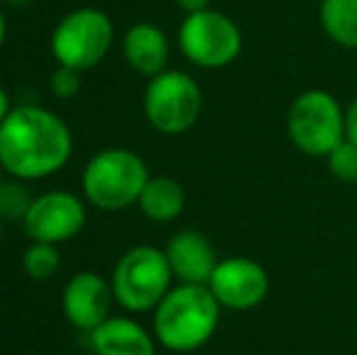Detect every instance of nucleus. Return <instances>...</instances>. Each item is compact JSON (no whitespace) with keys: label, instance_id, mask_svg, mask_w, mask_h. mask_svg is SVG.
<instances>
[{"label":"nucleus","instance_id":"1","mask_svg":"<svg viewBox=\"0 0 357 355\" xmlns=\"http://www.w3.org/2000/svg\"><path fill=\"white\" fill-rule=\"evenodd\" d=\"M73 153V134L59 114L37 105H17L0 124V163L17 180L54 176Z\"/></svg>","mask_w":357,"mask_h":355},{"label":"nucleus","instance_id":"2","mask_svg":"<svg viewBox=\"0 0 357 355\" xmlns=\"http://www.w3.org/2000/svg\"><path fill=\"white\" fill-rule=\"evenodd\" d=\"M221 304L207 285H178L153 309V336L173 353L202 348L216 333Z\"/></svg>","mask_w":357,"mask_h":355},{"label":"nucleus","instance_id":"3","mask_svg":"<svg viewBox=\"0 0 357 355\" xmlns=\"http://www.w3.org/2000/svg\"><path fill=\"white\" fill-rule=\"evenodd\" d=\"M151 173L144 158L129 149H105L83 171V195L105 212L127 209L139 202Z\"/></svg>","mask_w":357,"mask_h":355},{"label":"nucleus","instance_id":"4","mask_svg":"<svg viewBox=\"0 0 357 355\" xmlns=\"http://www.w3.org/2000/svg\"><path fill=\"white\" fill-rule=\"evenodd\" d=\"M173 270L165 251L155 246H134L117 261L112 273L114 299L127 312H151L170 292Z\"/></svg>","mask_w":357,"mask_h":355},{"label":"nucleus","instance_id":"5","mask_svg":"<svg viewBox=\"0 0 357 355\" xmlns=\"http://www.w3.org/2000/svg\"><path fill=\"white\" fill-rule=\"evenodd\" d=\"M287 134L299 151L309 156H328L340 142H345V109L328 90H306L291 103Z\"/></svg>","mask_w":357,"mask_h":355},{"label":"nucleus","instance_id":"6","mask_svg":"<svg viewBox=\"0 0 357 355\" xmlns=\"http://www.w3.org/2000/svg\"><path fill=\"white\" fill-rule=\"evenodd\" d=\"M114 42V24L98 8H78L56 24L52 34V54L59 66L73 71L95 68Z\"/></svg>","mask_w":357,"mask_h":355},{"label":"nucleus","instance_id":"7","mask_svg":"<svg viewBox=\"0 0 357 355\" xmlns=\"http://www.w3.org/2000/svg\"><path fill=\"white\" fill-rule=\"evenodd\" d=\"M144 112L160 134H185L197 124L202 112V88L190 73L168 71L153 76L144 93Z\"/></svg>","mask_w":357,"mask_h":355},{"label":"nucleus","instance_id":"8","mask_svg":"<svg viewBox=\"0 0 357 355\" xmlns=\"http://www.w3.org/2000/svg\"><path fill=\"white\" fill-rule=\"evenodd\" d=\"M178 44L183 56L199 68H224L238 59L243 34L229 15L219 10L185 15L178 29Z\"/></svg>","mask_w":357,"mask_h":355},{"label":"nucleus","instance_id":"9","mask_svg":"<svg viewBox=\"0 0 357 355\" xmlns=\"http://www.w3.org/2000/svg\"><path fill=\"white\" fill-rule=\"evenodd\" d=\"M85 204L78 195L66 192V190H54L44 192L32 199L22 224L24 232L32 241L42 243H59L78 236L80 229L85 227Z\"/></svg>","mask_w":357,"mask_h":355},{"label":"nucleus","instance_id":"10","mask_svg":"<svg viewBox=\"0 0 357 355\" xmlns=\"http://www.w3.org/2000/svg\"><path fill=\"white\" fill-rule=\"evenodd\" d=\"M207 287L221 307L234 309V312H248L265 302L270 292V278L258 261L234 256L219 261Z\"/></svg>","mask_w":357,"mask_h":355},{"label":"nucleus","instance_id":"11","mask_svg":"<svg viewBox=\"0 0 357 355\" xmlns=\"http://www.w3.org/2000/svg\"><path fill=\"white\" fill-rule=\"evenodd\" d=\"M112 282L100 273H83L73 275L63 287V314L80 331H95L100 324H105L112 312Z\"/></svg>","mask_w":357,"mask_h":355},{"label":"nucleus","instance_id":"12","mask_svg":"<svg viewBox=\"0 0 357 355\" xmlns=\"http://www.w3.org/2000/svg\"><path fill=\"white\" fill-rule=\"evenodd\" d=\"M165 258L180 285H207L214 268L219 266L212 241L195 229L175 234L165 246Z\"/></svg>","mask_w":357,"mask_h":355},{"label":"nucleus","instance_id":"13","mask_svg":"<svg viewBox=\"0 0 357 355\" xmlns=\"http://www.w3.org/2000/svg\"><path fill=\"white\" fill-rule=\"evenodd\" d=\"M122 52L127 63L142 76H158L168 66L170 44L160 27L151 22H137L127 29L122 39Z\"/></svg>","mask_w":357,"mask_h":355},{"label":"nucleus","instance_id":"14","mask_svg":"<svg viewBox=\"0 0 357 355\" xmlns=\"http://www.w3.org/2000/svg\"><path fill=\"white\" fill-rule=\"evenodd\" d=\"M95 355H155V341L139 322L129 317H109L90 331Z\"/></svg>","mask_w":357,"mask_h":355},{"label":"nucleus","instance_id":"15","mask_svg":"<svg viewBox=\"0 0 357 355\" xmlns=\"http://www.w3.org/2000/svg\"><path fill=\"white\" fill-rule=\"evenodd\" d=\"M137 204L151 222H173L185 209V190L168 176H151Z\"/></svg>","mask_w":357,"mask_h":355},{"label":"nucleus","instance_id":"16","mask_svg":"<svg viewBox=\"0 0 357 355\" xmlns=\"http://www.w3.org/2000/svg\"><path fill=\"white\" fill-rule=\"evenodd\" d=\"M319 20L338 47L357 49V0H324Z\"/></svg>","mask_w":357,"mask_h":355},{"label":"nucleus","instance_id":"17","mask_svg":"<svg viewBox=\"0 0 357 355\" xmlns=\"http://www.w3.org/2000/svg\"><path fill=\"white\" fill-rule=\"evenodd\" d=\"M61 268V256L54 243L32 241V246L22 256V270L32 280H49Z\"/></svg>","mask_w":357,"mask_h":355},{"label":"nucleus","instance_id":"18","mask_svg":"<svg viewBox=\"0 0 357 355\" xmlns=\"http://www.w3.org/2000/svg\"><path fill=\"white\" fill-rule=\"evenodd\" d=\"M32 199L34 197H29V190L22 185V180L15 178L13 183H0V217H3V222L5 219L22 222Z\"/></svg>","mask_w":357,"mask_h":355},{"label":"nucleus","instance_id":"19","mask_svg":"<svg viewBox=\"0 0 357 355\" xmlns=\"http://www.w3.org/2000/svg\"><path fill=\"white\" fill-rule=\"evenodd\" d=\"M326 161H328V171L338 180L357 183V144L345 139L326 156Z\"/></svg>","mask_w":357,"mask_h":355},{"label":"nucleus","instance_id":"20","mask_svg":"<svg viewBox=\"0 0 357 355\" xmlns=\"http://www.w3.org/2000/svg\"><path fill=\"white\" fill-rule=\"evenodd\" d=\"M78 73L80 71H73V68H68V66H59L56 71L52 73V81H49L52 93L56 95V98H61V100L75 98V95H78V90H80Z\"/></svg>","mask_w":357,"mask_h":355},{"label":"nucleus","instance_id":"21","mask_svg":"<svg viewBox=\"0 0 357 355\" xmlns=\"http://www.w3.org/2000/svg\"><path fill=\"white\" fill-rule=\"evenodd\" d=\"M345 139L357 144V98L345 109Z\"/></svg>","mask_w":357,"mask_h":355},{"label":"nucleus","instance_id":"22","mask_svg":"<svg viewBox=\"0 0 357 355\" xmlns=\"http://www.w3.org/2000/svg\"><path fill=\"white\" fill-rule=\"evenodd\" d=\"M178 8L183 10L185 15H192V13H202V10L209 8V0H175Z\"/></svg>","mask_w":357,"mask_h":355},{"label":"nucleus","instance_id":"23","mask_svg":"<svg viewBox=\"0 0 357 355\" xmlns=\"http://www.w3.org/2000/svg\"><path fill=\"white\" fill-rule=\"evenodd\" d=\"M10 109H13V107H10V98H8V93H5V90L0 88V124L5 122V117H8V114H10Z\"/></svg>","mask_w":357,"mask_h":355},{"label":"nucleus","instance_id":"24","mask_svg":"<svg viewBox=\"0 0 357 355\" xmlns=\"http://www.w3.org/2000/svg\"><path fill=\"white\" fill-rule=\"evenodd\" d=\"M5 32H8V27H5V15H3V10H0V47H3V42H5Z\"/></svg>","mask_w":357,"mask_h":355},{"label":"nucleus","instance_id":"25","mask_svg":"<svg viewBox=\"0 0 357 355\" xmlns=\"http://www.w3.org/2000/svg\"><path fill=\"white\" fill-rule=\"evenodd\" d=\"M8 3H13V5H24V3H29V0H8Z\"/></svg>","mask_w":357,"mask_h":355},{"label":"nucleus","instance_id":"26","mask_svg":"<svg viewBox=\"0 0 357 355\" xmlns=\"http://www.w3.org/2000/svg\"><path fill=\"white\" fill-rule=\"evenodd\" d=\"M0 239H3V217H0Z\"/></svg>","mask_w":357,"mask_h":355},{"label":"nucleus","instance_id":"27","mask_svg":"<svg viewBox=\"0 0 357 355\" xmlns=\"http://www.w3.org/2000/svg\"><path fill=\"white\" fill-rule=\"evenodd\" d=\"M3 171H5V168H3V163H0V176H3ZM0 183H3V178H0Z\"/></svg>","mask_w":357,"mask_h":355}]
</instances>
